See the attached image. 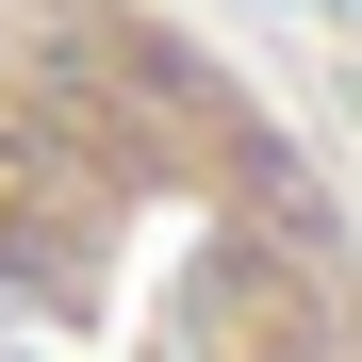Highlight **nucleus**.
I'll use <instances>...</instances> for the list:
<instances>
[{
	"label": "nucleus",
	"instance_id": "nucleus-1",
	"mask_svg": "<svg viewBox=\"0 0 362 362\" xmlns=\"http://www.w3.org/2000/svg\"><path fill=\"white\" fill-rule=\"evenodd\" d=\"M0 362H362L346 181L181 0H0Z\"/></svg>",
	"mask_w": 362,
	"mask_h": 362
}]
</instances>
